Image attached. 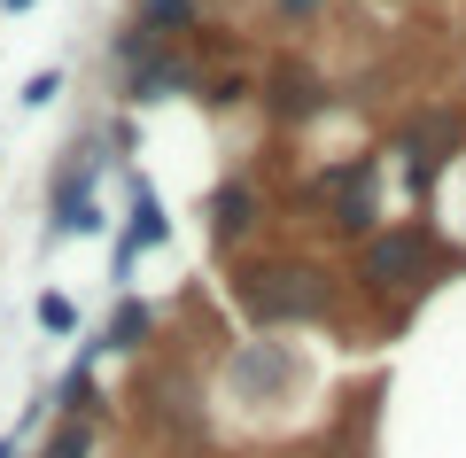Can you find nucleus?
Returning a JSON list of instances; mask_svg holds the SVG:
<instances>
[{"label": "nucleus", "mask_w": 466, "mask_h": 458, "mask_svg": "<svg viewBox=\"0 0 466 458\" xmlns=\"http://www.w3.org/2000/svg\"><path fill=\"white\" fill-rule=\"evenodd\" d=\"M195 32H202V0H133L125 24H116V39H109V55L125 70V63H140L156 47H187Z\"/></svg>", "instance_id": "8"}, {"label": "nucleus", "mask_w": 466, "mask_h": 458, "mask_svg": "<svg viewBox=\"0 0 466 458\" xmlns=\"http://www.w3.org/2000/svg\"><path fill=\"white\" fill-rule=\"evenodd\" d=\"M32 319H39V334H78V303H70L63 288H47V295H39V303H32Z\"/></svg>", "instance_id": "15"}, {"label": "nucleus", "mask_w": 466, "mask_h": 458, "mask_svg": "<svg viewBox=\"0 0 466 458\" xmlns=\"http://www.w3.org/2000/svg\"><path fill=\"white\" fill-rule=\"evenodd\" d=\"M257 109H265L272 132H303V125H319L334 109V86H327V70L311 55H272L265 78H257Z\"/></svg>", "instance_id": "7"}, {"label": "nucleus", "mask_w": 466, "mask_h": 458, "mask_svg": "<svg viewBox=\"0 0 466 458\" xmlns=\"http://www.w3.org/2000/svg\"><path fill=\"white\" fill-rule=\"evenodd\" d=\"M319 8H327V0H272V16H280V24H311Z\"/></svg>", "instance_id": "18"}, {"label": "nucleus", "mask_w": 466, "mask_h": 458, "mask_svg": "<svg viewBox=\"0 0 466 458\" xmlns=\"http://www.w3.org/2000/svg\"><path fill=\"white\" fill-rule=\"evenodd\" d=\"M202 109H233V101H249V86H241V78H202Z\"/></svg>", "instance_id": "17"}, {"label": "nucleus", "mask_w": 466, "mask_h": 458, "mask_svg": "<svg viewBox=\"0 0 466 458\" xmlns=\"http://www.w3.org/2000/svg\"><path fill=\"white\" fill-rule=\"evenodd\" d=\"M288 210H296L311 233L342 241V249L373 241V233L389 226V210H381V164H373V156H342V164H319L311 179L296 187V202H288Z\"/></svg>", "instance_id": "4"}, {"label": "nucleus", "mask_w": 466, "mask_h": 458, "mask_svg": "<svg viewBox=\"0 0 466 458\" xmlns=\"http://www.w3.org/2000/svg\"><path fill=\"white\" fill-rule=\"evenodd\" d=\"M311 389V358L280 334H249V342L226 350V404H296Z\"/></svg>", "instance_id": "6"}, {"label": "nucleus", "mask_w": 466, "mask_h": 458, "mask_svg": "<svg viewBox=\"0 0 466 458\" xmlns=\"http://www.w3.org/2000/svg\"><path fill=\"white\" fill-rule=\"evenodd\" d=\"M459 109H466V70H459Z\"/></svg>", "instance_id": "21"}, {"label": "nucleus", "mask_w": 466, "mask_h": 458, "mask_svg": "<svg viewBox=\"0 0 466 458\" xmlns=\"http://www.w3.org/2000/svg\"><path fill=\"white\" fill-rule=\"evenodd\" d=\"M101 164H116L101 132H78V140L55 156L47 171V241H78V233H101Z\"/></svg>", "instance_id": "5"}, {"label": "nucleus", "mask_w": 466, "mask_h": 458, "mask_svg": "<svg viewBox=\"0 0 466 458\" xmlns=\"http://www.w3.org/2000/svg\"><path fill=\"white\" fill-rule=\"evenodd\" d=\"M443 280H451V249L428 218H389L373 241L350 249V295H366L389 319H412Z\"/></svg>", "instance_id": "2"}, {"label": "nucleus", "mask_w": 466, "mask_h": 458, "mask_svg": "<svg viewBox=\"0 0 466 458\" xmlns=\"http://www.w3.org/2000/svg\"><path fill=\"white\" fill-rule=\"evenodd\" d=\"M39 0H0V16H32Z\"/></svg>", "instance_id": "19"}, {"label": "nucleus", "mask_w": 466, "mask_h": 458, "mask_svg": "<svg viewBox=\"0 0 466 458\" xmlns=\"http://www.w3.org/2000/svg\"><path fill=\"white\" fill-rule=\"evenodd\" d=\"M125 404H133V435L156 443V451H202L210 443V381H202L195 358H179L164 342L133 365Z\"/></svg>", "instance_id": "3"}, {"label": "nucleus", "mask_w": 466, "mask_h": 458, "mask_svg": "<svg viewBox=\"0 0 466 458\" xmlns=\"http://www.w3.org/2000/svg\"><path fill=\"white\" fill-rule=\"evenodd\" d=\"M94 443H101V420H55L32 458H94Z\"/></svg>", "instance_id": "14"}, {"label": "nucleus", "mask_w": 466, "mask_h": 458, "mask_svg": "<svg viewBox=\"0 0 466 458\" xmlns=\"http://www.w3.org/2000/svg\"><path fill=\"white\" fill-rule=\"evenodd\" d=\"M156 342H164V311H156V303H140V295L125 288V295H116V311L101 319L94 350H101V358H148Z\"/></svg>", "instance_id": "13"}, {"label": "nucleus", "mask_w": 466, "mask_h": 458, "mask_svg": "<svg viewBox=\"0 0 466 458\" xmlns=\"http://www.w3.org/2000/svg\"><path fill=\"white\" fill-rule=\"evenodd\" d=\"M451 148H459V117L451 109H428V117H404L397 125V156L412 164V195L435 187V171L451 164Z\"/></svg>", "instance_id": "12"}, {"label": "nucleus", "mask_w": 466, "mask_h": 458, "mask_svg": "<svg viewBox=\"0 0 466 458\" xmlns=\"http://www.w3.org/2000/svg\"><path fill=\"white\" fill-rule=\"evenodd\" d=\"M55 94H63V70L47 63V70H32V78H24V94H16V101H24V109H47Z\"/></svg>", "instance_id": "16"}, {"label": "nucleus", "mask_w": 466, "mask_h": 458, "mask_svg": "<svg viewBox=\"0 0 466 458\" xmlns=\"http://www.w3.org/2000/svg\"><path fill=\"white\" fill-rule=\"evenodd\" d=\"M0 458H24V435H0Z\"/></svg>", "instance_id": "20"}, {"label": "nucleus", "mask_w": 466, "mask_h": 458, "mask_svg": "<svg viewBox=\"0 0 466 458\" xmlns=\"http://www.w3.org/2000/svg\"><path fill=\"white\" fill-rule=\"evenodd\" d=\"M202 94V70H195V47H156L140 63L116 70V101L125 109H156V101H187Z\"/></svg>", "instance_id": "10"}, {"label": "nucleus", "mask_w": 466, "mask_h": 458, "mask_svg": "<svg viewBox=\"0 0 466 458\" xmlns=\"http://www.w3.org/2000/svg\"><path fill=\"white\" fill-rule=\"evenodd\" d=\"M202 218H210V249L233 264L241 249H257V233H265V187H257L249 171H226V179L210 187V202H202Z\"/></svg>", "instance_id": "9"}, {"label": "nucleus", "mask_w": 466, "mask_h": 458, "mask_svg": "<svg viewBox=\"0 0 466 458\" xmlns=\"http://www.w3.org/2000/svg\"><path fill=\"white\" fill-rule=\"evenodd\" d=\"M171 241V218H164V195H156L148 179H133V202H125V226H116V257H109V280L125 288L133 280V264L148 257V249Z\"/></svg>", "instance_id": "11"}, {"label": "nucleus", "mask_w": 466, "mask_h": 458, "mask_svg": "<svg viewBox=\"0 0 466 458\" xmlns=\"http://www.w3.org/2000/svg\"><path fill=\"white\" fill-rule=\"evenodd\" d=\"M226 295L257 334L288 327H342L350 319V272H334L319 249L296 241H257L226 264Z\"/></svg>", "instance_id": "1"}]
</instances>
